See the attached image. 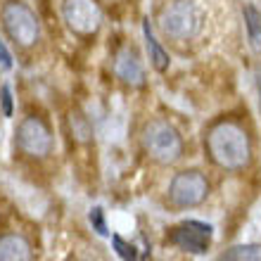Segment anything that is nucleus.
Segmentation results:
<instances>
[{
	"label": "nucleus",
	"mask_w": 261,
	"mask_h": 261,
	"mask_svg": "<svg viewBox=\"0 0 261 261\" xmlns=\"http://www.w3.org/2000/svg\"><path fill=\"white\" fill-rule=\"evenodd\" d=\"M88 219H90V223H93V228H95L97 235H107V223H105L102 206H93V209H90V214H88Z\"/></svg>",
	"instance_id": "16"
},
{
	"label": "nucleus",
	"mask_w": 261,
	"mask_h": 261,
	"mask_svg": "<svg viewBox=\"0 0 261 261\" xmlns=\"http://www.w3.org/2000/svg\"><path fill=\"white\" fill-rule=\"evenodd\" d=\"M202 24H204V14L190 0H173L162 10L159 17V27L164 36L173 41H193L202 31Z\"/></svg>",
	"instance_id": "2"
},
{
	"label": "nucleus",
	"mask_w": 261,
	"mask_h": 261,
	"mask_svg": "<svg viewBox=\"0 0 261 261\" xmlns=\"http://www.w3.org/2000/svg\"><path fill=\"white\" fill-rule=\"evenodd\" d=\"M143 147L157 164H173L183 157V138L169 121L154 119L143 128Z\"/></svg>",
	"instance_id": "3"
},
{
	"label": "nucleus",
	"mask_w": 261,
	"mask_h": 261,
	"mask_svg": "<svg viewBox=\"0 0 261 261\" xmlns=\"http://www.w3.org/2000/svg\"><path fill=\"white\" fill-rule=\"evenodd\" d=\"M112 247H114V252H117V254L121 256L124 261H138V249H136V245L126 242L121 235H112Z\"/></svg>",
	"instance_id": "15"
},
{
	"label": "nucleus",
	"mask_w": 261,
	"mask_h": 261,
	"mask_svg": "<svg viewBox=\"0 0 261 261\" xmlns=\"http://www.w3.org/2000/svg\"><path fill=\"white\" fill-rule=\"evenodd\" d=\"M0 261H34V249L24 235H0Z\"/></svg>",
	"instance_id": "10"
},
{
	"label": "nucleus",
	"mask_w": 261,
	"mask_h": 261,
	"mask_svg": "<svg viewBox=\"0 0 261 261\" xmlns=\"http://www.w3.org/2000/svg\"><path fill=\"white\" fill-rule=\"evenodd\" d=\"M206 152L216 166L226 171H242L252 162L249 133L238 121H219L206 133Z\"/></svg>",
	"instance_id": "1"
},
{
	"label": "nucleus",
	"mask_w": 261,
	"mask_h": 261,
	"mask_svg": "<svg viewBox=\"0 0 261 261\" xmlns=\"http://www.w3.org/2000/svg\"><path fill=\"white\" fill-rule=\"evenodd\" d=\"M245 14V27H247V36H249V45L254 53H261V14L254 5H245L242 10Z\"/></svg>",
	"instance_id": "12"
},
{
	"label": "nucleus",
	"mask_w": 261,
	"mask_h": 261,
	"mask_svg": "<svg viewBox=\"0 0 261 261\" xmlns=\"http://www.w3.org/2000/svg\"><path fill=\"white\" fill-rule=\"evenodd\" d=\"M212 230L209 223L202 221H183L178 226H173L166 235V240L171 242L173 247L190 252V254H204L209 245H212Z\"/></svg>",
	"instance_id": "8"
},
{
	"label": "nucleus",
	"mask_w": 261,
	"mask_h": 261,
	"mask_svg": "<svg viewBox=\"0 0 261 261\" xmlns=\"http://www.w3.org/2000/svg\"><path fill=\"white\" fill-rule=\"evenodd\" d=\"M62 17L67 27L79 36H93L102 24V10L97 0H64Z\"/></svg>",
	"instance_id": "7"
},
{
	"label": "nucleus",
	"mask_w": 261,
	"mask_h": 261,
	"mask_svg": "<svg viewBox=\"0 0 261 261\" xmlns=\"http://www.w3.org/2000/svg\"><path fill=\"white\" fill-rule=\"evenodd\" d=\"M209 195V180L199 171H180L173 176L169 186V199L178 209H190L199 206Z\"/></svg>",
	"instance_id": "6"
},
{
	"label": "nucleus",
	"mask_w": 261,
	"mask_h": 261,
	"mask_svg": "<svg viewBox=\"0 0 261 261\" xmlns=\"http://www.w3.org/2000/svg\"><path fill=\"white\" fill-rule=\"evenodd\" d=\"M256 88H259V102H261V71L256 74Z\"/></svg>",
	"instance_id": "19"
},
{
	"label": "nucleus",
	"mask_w": 261,
	"mask_h": 261,
	"mask_svg": "<svg viewBox=\"0 0 261 261\" xmlns=\"http://www.w3.org/2000/svg\"><path fill=\"white\" fill-rule=\"evenodd\" d=\"M143 36H145V45H147V53H150L152 67L157 69V71H166V69H169V55L164 53V48L159 45V41L154 38V34H152L150 19L143 21Z\"/></svg>",
	"instance_id": "11"
},
{
	"label": "nucleus",
	"mask_w": 261,
	"mask_h": 261,
	"mask_svg": "<svg viewBox=\"0 0 261 261\" xmlns=\"http://www.w3.org/2000/svg\"><path fill=\"white\" fill-rule=\"evenodd\" d=\"M69 126H71V133H74V138L76 140H88L90 138V133H93V130H90V124H88V119L83 117L81 112H71V114H69Z\"/></svg>",
	"instance_id": "14"
},
{
	"label": "nucleus",
	"mask_w": 261,
	"mask_h": 261,
	"mask_svg": "<svg viewBox=\"0 0 261 261\" xmlns=\"http://www.w3.org/2000/svg\"><path fill=\"white\" fill-rule=\"evenodd\" d=\"M0 64L5 69H12V60H10V53H7V48H5V43L0 41Z\"/></svg>",
	"instance_id": "18"
},
{
	"label": "nucleus",
	"mask_w": 261,
	"mask_h": 261,
	"mask_svg": "<svg viewBox=\"0 0 261 261\" xmlns=\"http://www.w3.org/2000/svg\"><path fill=\"white\" fill-rule=\"evenodd\" d=\"M0 100H3V114H5V117H12V90H10V86H3Z\"/></svg>",
	"instance_id": "17"
},
{
	"label": "nucleus",
	"mask_w": 261,
	"mask_h": 261,
	"mask_svg": "<svg viewBox=\"0 0 261 261\" xmlns=\"http://www.w3.org/2000/svg\"><path fill=\"white\" fill-rule=\"evenodd\" d=\"M17 147L31 159H45L53 152V133L41 117H27L17 126Z\"/></svg>",
	"instance_id": "5"
},
{
	"label": "nucleus",
	"mask_w": 261,
	"mask_h": 261,
	"mask_svg": "<svg viewBox=\"0 0 261 261\" xmlns=\"http://www.w3.org/2000/svg\"><path fill=\"white\" fill-rule=\"evenodd\" d=\"M3 27L14 45L31 48L41 38V24L31 7H27L19 0H10L3 7Z\"/></svg>",
	"instance_id": "4"
},
{
	"label": "nucleus",
	"mask_w": 261,
	"mask_h": 261,
	"mask_svg": "<svg viewBox=\"0 0 261 261\" xmlns=\"http://www.w3.org/2000/svg\"><path fill=\"white\" fill-rule=\"evenodd\" d=\"M219 261H261V245L259 242H249V245H235L226 249L219 256Z\"/></svg>",
	"instance_id": "13"
},
{
	"label": "nucleus",
	"mask_w": 261,
	"mask_h": 261,
	"mask_svg": "<svg viewBox=\"0 0 261 261\" xmlns=\"http://www.w3.org/2000/svg\"><path fill=\"white\" fill-rule=\"evenodd\" d=\"M114 71H117L119 79L124 83H128V86H143V81H145L143 64H140L138 53L133 48L119 50L117 62H114Z\"/></svg>",
	"instance_id": "9"
}]
</instances>
